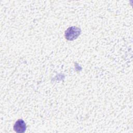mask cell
Segmentation results:
<instances>
[{
	"mask_svg": "<svg viewBox=\"0 0 133 133\" xmlns=\"http://www.w3.org/2000/svg\"><path fill=\"white\" fill-rule=\"evenodd\" d=\"M81 30L76 26H71L68 28L65 31L64 36L66 39L69 41H73L77 38L80 35Z\"/></svg>",
	"mask_w": 133,
	"mask_h": 133,
	"instance_id": "obj_1",
	"label": "cell"
},
{
	"mask_svg": "<svg viewBox=\"0 0 133 133\" xmlns=\"http://www.w3.org/2000/svg\"><path fill=\"white\" fill-rule=\"evenodd\" d=\"M26 124L24 121L22 119H18L14 126V130L18 133L25 132L26 130Z\"/></svg>",
	"mask_w": 133,
	"mask_h": 133,
	"instance_id": "obj_2",
	"label": "cell"
}]
</instances>
